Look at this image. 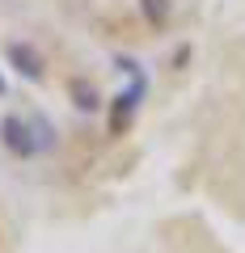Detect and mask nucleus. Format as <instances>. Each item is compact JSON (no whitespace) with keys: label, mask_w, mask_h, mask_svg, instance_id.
Returning a JSON list of instances; mask_svg holds the SVG:
<instances>
[{"label":"nucleus","mask_w":245,"mask_h":253,"mask_svg":"<svg viewBox=\"0 0 245 253\" xmlns=\"http://www.w3.org/2000/svg\"><path fill=\"white\" fill-rule=\"evenodd\" d=\"M0 93H4V81H0Z\"/></svg>","instance_id":"5"},{"label":"nucleus","mask_w":245,"mask_h":253,"mask_svg":"<svg viewBox=\"0 0 245 253\" xmlns=\"http://www.w3.org/2000/svg\"><path fill=\"white\" fill-rule=\"evenodd\" d=\"M9 59L13 63H17V68H21V72H26V76H43V59H38V55L34 51H30V46H9Z\"/></svg>","instance_id":"2"},{"label":"nucleus","mask_w":245,"mask_h":253,"mask_svg":"<svg viewBox=\"0 0 245 253\" xmlns=\"http://www.w3.org/2000/svg\"><path fill=\"white\" fill-rule=\"evenodd\" d=\"M144 13L152 21H165V0H144Z\"/></svg>","instance_id":"4"},{"label":"nucleus","mask_w":245,"mask_h":253,"mask_svg":"<svg viewBox=\"0 0 245 253\" xmlns=\"http://www.w3.org/2000/svg\"><path fill=\"white\" fill-rule=\"evenodd\" d=\"M72 93H76V106H85V110H93V106H98V93H93V84L85 89V84L76 81V84H72Z\"/></svg>","instance_id":"3"},{"label":"nucleus","mask_w":245,"mask_h":253,"mask_svg":"<svg viewBox=\"0 0 245 253\" xmlns=\"http://www.w3.org/2000/svg\"><path fill=\"white\" fill-rule=\"evenodd\" d=\"M0 135H4V148L17 152V156H30L38 148V139L30 135V123H21V118H4L0 123Z\"/></svg>","instance_id":"1"}]
</instances>
